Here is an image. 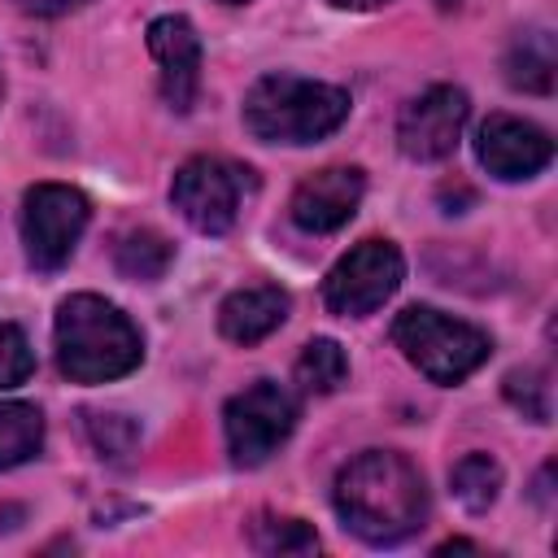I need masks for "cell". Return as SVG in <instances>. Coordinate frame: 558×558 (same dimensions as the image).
<instances>
[{"mask_svg": "<svg viewBox=\"0 0 558 558\" xmlns=\"http://www.w3.org/2000/svg\"><path fill=\"white\" fill-rule=\"evenodd\" d=\"M331 4H340V9H375L384 0H331Z\"/></svg>", "mask_w": 558, "mask_h": 558, "instance_id": "obj_24", "label": "cell"}, {"mask_svg": "<svg viewBox=\"0 0 558 558\" xmlns=\"http://www.w3.org/2000/svg\"><path fill=\"white\" fill-rule=\"evenodd\" d=\"M113 262H118V270H122L126 279H144V283H153V279H161V275L170 270V262H174V244H170L166 235L148 231V227H135V231H126V235L118 240Z\"/></svg>", "mask_w": 558, "mask_h": 558, "instance_id": "obj_16", "label": "cell"}, {"mask_svg": "<svg viewBox=\"0 0 558 558\" xmlns=\"http://www.w3.org/2000/svg\"><path fill=\"white\" fill-rule=\"evenodd\" d=\"M148 52L161 70V96L174 113H187L196 100V83H201V39L196 26L179 13L153 17L148 22Z\"/></svg>", "mask_w": 558, "mask_h": 558, "instance_id": "obj_12", "label": "cell"}, {"mask_svg": "<svg viewBox=\"0 0 558 558\" xmlns=\"http://www.w3.org/2000/svg\"><path fill=\"white\" fill-rule=\"evenodd\" d=\"M449 488H453V497H458L471 514H480V510H488V506L497 501L501 466H497L488 453H466V458L449 471Z\"/></svg>", "mask_w": 558, "mask_h": 558, "instance_id": "obj_18", "label": "cell"}, {"mask_svg": "<svg viewBox=\"0 0 558 558\" xmlns=\"http://www.w3.org/2000/svg\"><path fill=\"white\" fill-rule=\"evenodd\" d=\"M257 192V174L231 157H192L174 170L170 201L201 235H222L235 227L244 196Z\"/></svg>", "mask_w": 558, "mask_h": 558, "instance_id": "obj_5", "label": "cell"}, {"mask_svg": "<svg viewBox=\"0 0 558 558\" xmlns=\"http://www.w3.org/2000/svg\"><path fill=\"white\" fill-rule=\"evenodd\" d=\"M554 70H558V57H554V35L549 31H523L506 52V78L519 92L549 96L554 92Z\"/></svg>", "mask_w": 558, "mask_h": 558, "instance_id": "obj_14", "label": "cell"}, {"mask_svg": "<svg viewBox=\"0 0 558 558\" xmlns=\"http://www.w3.org/2000/svg\"><path fill=\"white\" fill-rule=\"evenodd\" d=\"M336 514L366 545H397L427 519L423 475L401 453L366 449L336 475Z\"/></svg>", "mask_w": 558, "mask_h": 558, "instance_id": "obj_1", "label": "cell"}, {"mask_svg": "<svg viewBox=\"0 0 558 558\" xmlns=\"http://www.w3.org/2000/svg\"><path fill=\"white\" fill-rule=\"evenodd\" d=\"M288 318V296L270 283H253V288H240L222 301L218 310V331L235 344H257L266 340L275 327H283Z\"/></svg>", "mask_w": 558, "mask_h": 558, "instance_id": "obj_13", "label": "cell"}, {"mask_svg": "<svg viewBox=\"0 0 558 558\" xmlns=\"http://www.w3.org/2000/svg\"><path fill=\"white\" fill-rule=\"evenodd\" d=\"M349 379V357H344V349L336 344V340H310L305 349H301V357H296V384L305 388V392H336L340 384Z\"/></svg>", "mask_w": 558, "mask_h": 558, "instance_id": "obj_17", "label": "cell"}, {"mask_svg": "<svg viewBox=\"0 0 558 558\" xmlns=\"http://www.w3.org/2000/svg\"><path fill=\"white\" fill-rule=\"evenodd\" d=\"M392 340L410 366H418L432 384H462L471 371L488 362V336L462 318H449L432 305H410L392 318Z\"/></svg>", "mask_w": 558, "mask_h": 558, "instance_id": "obj_4", "label": "cell"}, {"mask_svg": "<svg viewBox=\"0 0 558 558\" xmlns=\"http://www.w3.org/2000/svg\"><path fill=\"white\" fill-rule=\"evenodd\" d=\"M362 192H366V174L357 166H323V170H314L310 179L296 183L292 222L301 231H314V235L336 231L357 214Z\"/></svg>", "mask_w": 558, "mask_h": 558, "instance_id": "obj_11", "label": "cell"}, {"mask_svg": "<svg viewBox=\"0 0 558 558\" xmlns=\"http://www.w3.org/2000/svg\"><path fill=\"white\" fill-rule=\"evenodd\" d=\"M87 436H92V445H96L100 453H109V458L131 453L135 440H140L135 423L122 418V414H87Z\"/></svg>", "mask_w": 558, "mask_h": 558, "instance_id": "obj_22", "label": "cell"}, {"mask_svg": "<svg viewBox=\"0 0 558 558\" xmlns=\"http://www.w3.org/2000/svg\"><path fill=\"white\" fill-rule=\"evenodd\" d=\"M349 118V92L301 74H266L244 96V126L266 144H314Z\"/></svg>", "mask_w": 558, "mask_h": 558, "instance_id": "obj_3", "label": "cell"}, {"mask_svg": "<svg viewBox=\"0 0 558 558\" xmlns=\"http://www.w3.org/2000/svg\"><path fill=\"white\" fill-rule=\"evenodd\" d=\"M296 427V401L288 388L257 379L244 392H235L222 410L227 453L235 466H262Z\"/></svg>", "mask_w": 558, "mask_h": 558, "instance_id": "obj_6", "label": "cell"}, {"mask_svg": "<svg viewBox=\"0 0 558 558\" xmlns=\"http://www.w3.org/2000/svg\"><path fill=\"white\" fill-rule=\"evenodd\" d=\"M253 545L262 554H314L318 549V536L305 519H257L253 523Z\"/></svg>", "mask_w": 558, "mask_h": 558, "instance_id": "obj_19", "label": "cell"}, {"mask_svg": "<svg viewBox=\"0 0 558 558\" xmlns=\"http://www.w3.org/2000/svg\"><path fill=\"white\" fill-rule=\"evenodd\" d=\"M44 445V414L26 401H0V471L22 466Z\"/></svg>", "mask_w": 558, "mask_h": 558, "instance_id": "obj_15", "label": "cell"}, {"mask_svg": "<svg viewBox=\"0 0 558 558\" xmlns=\"http://www.w3.org/2000/svg\"><path fill=\"white\" fill-rule=\"evenodd\" d=\"M227 4H244V0H227Z\"/></svg>", "mask_w": 558, "mask_h": 558, "instance_id": "obj_25", "label": "cell"}, {"mask_svg": "<svg viewBox=\"0 0 558 558\" xmlns=\"http://www.w3.org/2000/svg\"><path fill=\"white\" fill-rule=\"evenodd\" d=\"M466 126V96L449 83L418 92L397 118V148L410 161H440L458 148Z\"/></svg>", "mask_w": 558, "mask_h": 558, "instance_id": "obj_9", "label": "cell"}, {"mask_svg": "<svg viewBox=\"0 0 558 558\" xmlns=\"http://www.w3.org/2000/svg\"><path fill=\"white\" fill-rule=\"evenodd\" d=\"M92 205L78 187L65 183H35L22 201V244L35 270H57L70 262Z\"/></svg>", "mask_w": 558, "mask_h": 558, "instance_id": "obj_8", "label": "cell"}, {"mask_svg": "<svg viewBox=\"0 0 558 558\" xmlns=\"http://www.w3.org/2000/svg\"><path fill=\"white\" fill-rule=\"evenodd\" d=\"M0 96H4V78H0Z\"/></svg>", "mask_w": 558, "mask_h": 558, "instance_id": "obj_26", "label": "cell"}, {"mask_svg": "<svg viewBox=\"0 0 558 558\" xmlns=\"http://www.w3.org/2000/svg\"><path fill=\"white\" fill-rule=\"evenodd\" d=\"M22 13H31V17H61V13H74V9H83V4H92V0H13Z\"/></svg>", "mask_w": 558, "mask_h": 558, "instance_id": "obj_23", "label": "cell"}, {"mask_svg": "<svg viewBox=\"0 0 558 558\" xmlns=\"http://www.w3.org/2000/svg\"><path fill=\"white\" fill-rule=\"evenodd\" d=\"M475 153H480V161H484L488 174L514 183V179L541 174V170L554 161V140H549L541 126L523 122V118L493 113V118H484V126H480Z\"/></svg>", "mask_w": 558, "mask_h": 558, "instance_id": "obj_10", "label": "cell"}, {"mask_svg": "<svg viewBox=\"0 0 558 558\" xmlns=\"http://www.w3.org/2000/svg\"><path fill=\"white\" fill-rule=\"evenodd\" d=\"M401 275H405V257L392 240H362L323 279V301L340 318H362L401 288Z\"/></svg>", "mask_w": 558, "mask_h": 558, "instance_id": "obj_7", "label": "cell"}, {"mask_svg": "<svg viewBox=\"0 0 558 558\" xmlns=\"http://www.w3.org/2000/svg\"><path fill=\"white\" fill-rule=\"evenodd\" d=\"M35 371V353L22 336V327L13 323H0V388H17L26 384Z\"/></svg>", "mask_w": 558, "mask_h": 558, "instance_id": "obj_21", "label": "cell"}, {"mask_svg": "<svg viewBox=\"0 0 558 558\" xmlns=\"http://www.w3.org/2000/svg\"><path fill=\"white\" fill-rule=\"evenodd\" d=\"M506 397L532 423H549V414H554V388H549V375L545 371H532V366L510 371L506 375Z\"/></svg>", "mask_w": 558, "mask_h": 558, "instance_id": "obj_20", "label": "cell"}, {"mask_svg": "<svg viewBox=\"0 0 558 558\" xmlns=\"http://www.w3.org/2000/svg\"><path fill=\"white\" fill-rule=\"evenodd\" d=\"M144 357L135 323L105 296L78 292L57 310V366L74 384H105L131 375Z\"/></svg>", "mask_w": 558, "mask_h": 558, "instance_id": "obj_2", "label": "cell"}]
</instances>
